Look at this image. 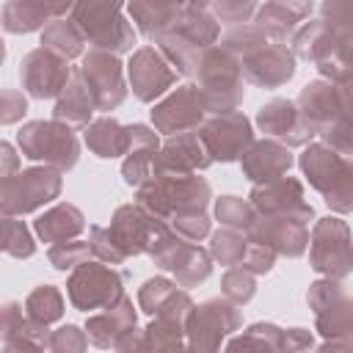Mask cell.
Here are the masks:
<instances>
[{"mask_svg":"<svg viewBox=\"0 0 353 353\" xmlns=\"http://www.w3.org/2000/svg\"><path fill=\"white\" fill-rule=\"evenodd\" d=\"M301 168L309 182L325 196V204L336 212L353 210V160L336 154L328 146H309L301 157Z\"/></svg>","mask_w":353,"mask_h":353,"instance_id":"obj_1","label":"cell"},{"mask_svg":"<svg viewBox=\"0 0 353 353\" xmlns=\"http://www.w3.org/2000/svg\"><path fill=\"white\" fill-rule=\"evenodd\" d=\"M201 85L199 91L204 94L207 110L215 113H229L234 110V105L243 99V83H240V63L234 61L232 52H226L223 47H210L196 69Z\"/></svg>","mask_w":353,"mask_h":353,"instance_id":"obj_2","label":"cell"},{"mask_svg":"<svg viewBox=\"0 0 353 353\" xmlns=\"http://www.w3.org/2000/svg\"><path fill=\"white\" fill-rule=\"evenodd\" d=\"M72 22L80 28L83 39L94 44V50L124 52L135 44V33L116 3H80L72 8Z\"/></svg>","mask_w":353,"mask_h":353,"instance_id":"obj_3","label":"cell"},{"mask_svg":"<svg viewBox=\"0 0 353 353\" xmlns=\"http://www.w3.org/2000/svg\"><path fill=\"white\" fill-rule=\"evenodd\" d=\"M19 149L30 160H44L58 171L77 163V138L63 121H33L19 130Z\"/></svg>","mask_w":353,"mask_h":353,"instance_id":"obj_4","label":"cell"},{"mask_svg":"<svg viewBox=\"0 0 353 353\" xmlns=\"http://www.w3.org/2000/svg\"><path fill=\"white\" fill-rule=\"evenodd\" d=\"M69 298L77 309L94 312V309H110L116 306L121 295V276L99 262H83L74 268L69 279Z\"/></svg>","mask_w":353,"mask_h":353,"instance_id":"obj_5","label":"cell"},{"mask_svg":"<svg viewBox=\"0 0 353 353\" xmlns=\"http://www.w3.org/2000/svg\"><path fill=\"white\" fill-rule=\"evenodd\" d=\"M312 268L328 279H342L353 270L350 232L339 218H323L312 234Z\"/></svg>","mask_w":353,"mask_h":353,"instance_id":"obj_6","label":"cell"},{"mask_svg":"<svg viewBox=\"0 0 353 353\" xmlns=\"http://www.w3.org/2000/svg\"><path fill=\"white\" fill-rule=\"evenodd\" d=\"M61 193V176L55 168H30L17 176L3 179V212H30L47 201H52Z\"/></svg>","mask_w":353,"mask_h":353,"instance_id":"obj_7","label":"cell"},{"mask_svg":"<svg viewBox=\"0 0 353 353\" xmlns=\"http://www.w3.org/2000/svg\"><path fill=\"white\" fill-rule=\"evenodd\" d=\"M240 325V312L226 301H207L188 317V350L218 353L221 339Z\"/></svg>","mask_w":353,"mask_h":353,"instance_id":"obj_8","label":"cell"},{"mask_svg":"<svg viewBox=\"0 0 353 353\" xmlns=\"http://www.w3.org/2000/svg\"><path fill=\"white\" fill-rule=\"evenodd\" d=\"M163 229H165V223L160 218H154L152 212H146L141 204H127L113 215L108 234H110L113 245L119 248V254L127 259L130 254L149 251Z\"/></svg>","mask_w":353,"mask_h":353,"instance_id":"obj_9","label":"cell"},{"mask_svg":"<svg viewBox=\"0 0 353 353\" xmlns=\"http://www.w3.org/2000/svg\"><path fill=\"white\" fill-rule=\"evenodd\" d=\"M94 105L99 110H113L127 88H124V80H121V63L116 61V55L110 52H102V50H91L85 58H83V66L77 69Z\"/></svg>","mask_w":353,"mask_h":353,"instance_id":"obj_10","label":"cell"},{"mask_svg":"<svg viewBox=\"0 0 353 353\" xmlns=\"http://www.w3.org/2000/svg\"><path fill=\"white\" fill-rule=\"evenodd\" d=\"M19 74H22V85L39 99H50V97L63 94L69 80H72L66 58H61V55H55L52 50H44V47L25 55Z\"/></svg>","mask_w":353,"mask_h":353,"instance_id":"obj_11","label":"cell"},{"mask_svg":"<svg viewBox=\"0 0 353 353\" xmlns=\"http://www.w3.org/2000/svg\"><path fill=\"white\" fill-rule=\"evenodd\" d=\"M201 138L212 154V160H237L248 152L254 135H251V124L243 113L237 110H229V113H218L212 116L204 130H201Z\"/></svg>","mask_w":353,"mask_h":353,"instance_id":"obj_12","label":"cell"},{"mask_svg":"<svg viewBox=\"0 0 353 353\" xmlns=\"http://www.w3.org/2000/svg\"><path fill=\"white\" fill-rule=\"evenodd\" d=\"M212 154L201 132H182L165 141L163 152L154 154V176H190L196 168H207Z\"/></svg>","mask_w":353,"mask_h":353,"instance_id":"obj_13","label":"cell"},{"mask_svg":"<svg viewBox=\"0 0 353 353\" xmlns=\"http://www.w3.org/2000/svg\"><path fill=\"white\" fill-rule=\"evenodd\" d=\"M306 223H309L306 218H295V215H265L248 229V234H251V243L265 245L273 254L301 256L303 248L309 245Z\"/></svg>","mask_w":353,"mask_h":353,"instance_id":"obj_14","label":"cell"},{"mask_svg":"<svg viewBox=\"0 0 353 353\" xmlns=\"http://www.w3.org/2000/svg\"><path fill=\"white\" fill-rule=\"evenodd\" d=\"M309 303L314 306L317 328L325 336H342L353 331V298L334 281H317L309 290Z\"/></svg>","mask_w":353,"mask_h":353,"instance_id":"obj_15","label":"cell"},{"mask_svg":"<svg viewBox=\"0 0 353 353\" xmlns=\"http://www.w3.org/2000/svg\"><path fill=\"white\" fill-rule=\"evenodd\" d=\"M204 113H207V102H204V94L199 91V85H182V88H176V94H171L165 102H160L152 110V121L160 132L182 135L190 127H199Z\"/></svg>","mask_w":353,"mask_h":353,"instance_id":"obj_16","label":"cell"},{"mask_svg":"<svg viewBox=\"0 0 353 353\" xmlns=\"http://www.w3.org/2000/svg\"><path fill=\"white\" fill-rule=\"evenodd\" d=\"M240 69L245 72V77L254 85L279 88L281 83H287L295 74V58L287 50V44L268 41V44L251 50L248 55H243L240 58Z\"/></svg>","mask_w":353,"mask_h":353,"instance_id":"obj_17","label":"cell"},{"mask_svg":"<svg viewBox=\"0 0 353 353\" xmlns=\"http://www.w3.org/2000/svg\"><path fill=\"white\" fill-rule=\"evenodd\" d=\"M174 69L154 47H141L130 61V83L141 102H152L174 83Z\"/></svg>","mask_w":353,"mask_h":353,"instance_id":"obj_18","label":"cell"},{"mask_svg":"<svg viewBox=\"0 0 353 353\" xmlns=\"http://www.w3.org/2000/svg\"><path fill=\"white\" fill-rule=\"evenodd\" d=\"M251 207L262 215H295V218H312V207L303 204L301 182L295 179H273L251 190Z\"/></svg>","mask_w":353,"mask_h":353,"instance_id":"obj_19","label":"cell"},{"mask_svg":"<svg viewBox=\"0 0 353 353\" xmlns=\"http://www.w3.org/2000/svg\"><path fill=\"white\" fill-rule=\"evenodd\" d=\"M298 113H301V124L312 132V135H323L334 121H339V94L336 85L331 83H312L301 91L298 97Z\"/></svg>","mask_w":353,"mask_h":353,"instance_id":"obj_20","label":"cell"},{"mask_svg":"<svg viewBox=\"0 0 353 353\" xmlns=\"http://www.w3.org/2000/svg\"><path fill=\"white\" fill-rule=\"evenodd\" d=\"M256 124L262 127V132L273 135V138H281L292 146L298 143H306L312 138V132L301 124V113H298V105L290 102V99H273L268 102L259 116H256Z\"/></svg>","mask_w":353,"mask_h":353,"instance_id":"obj_21","label":"cell"},{"mask_svg":"<svg viewBox=\"0 0 353 353\" xmlns=\"http://www.w3.org/2000/svg\"><path fill=\"white\" fill-rule=\"evenodd\" d=\"M292 165V154L287 146L276 141H259L251 143L243 154V171L251 182H273L281 179V174Z\"/></svg>","mask_w":353,"mask_h":353,"instance_id":"obj_22","label":"cell"},{"mask_svg":"<svg viewBox=\"0 0 353 353\" xmlns=\"http://www.w3.org/2000/svg\"><path fill=\"white\" fill-rule=\"evenodd\" d=\"M312 14V3H268L259 8L254 25L276 44L295 33V25Z\"/></svg>","mask_w":353,"mask_h":353,"instance_id":"obj_23","label":"cell"},{"mask_svg":"<svg viewBox=\"0 0 353 353\" xmlns=\"http://www.w3.org/2000/svg\"><path fill=\"white\" fill-rule=\"evenodd\" d=\"M135 325V309H132V301L121 298L116 306L94 314L88 320V339L97 345V347H110V342L116 345V339Z\"/></svg>","mask_w":353,"mask_h":353,"instance_id":"obj_24","label":"cell"},{"mask_svg":"<svg viewBox=\"0 0 353 353\" xmlns=\"http://www.w3.org/2000/svg\"><path fill=\"white\" fill-rule=\"evenodd\" d=\"M69 6H47V3H6L3 6V25L8 33H25L39 25H50L66 14Z\"/></svg>","mask_w":353,"mask_h":353,"instance_id":"obj_25","label":"cell"},{"mask_svg":"<svg viewBox=\"0 0 353 353\" xmlns=\"http://www.w3.org/2000/svg\"><path fill=\"white\" fill-rule=\"evenodd\" d=\"M85 143L99 157H119L132 152L130 127H121L116 119H99L85 130Z\"/></svg>","mask_w":353,"mask_h":353,"instance_id":"obj_26","label":"cell"},{"mask_svg":"<svg viewBox=\"0 0 353 353\" xmlns=\"http://www.w3.org/2000/svg\"><path fill=\"white\" fill-rule=\"evenodd\" d=\"M83 229H85L83 215H80V210L72 207V204H58V207H52L50 212H44V215L36 221V234H39L44 243H52V245L72 240V237L80 234Z\"/></svg>","mask_w":353,"mask_h":353,"instance_id":"obj_27","label":"cell"},{"mask_svg":"<svg viewBox=\"0 0 353 353\" xmlns=\"http://www.w3.org/2000/svg\"><path fill=\"white\" fill-rule=\"evenodd\" d=\"M185 6H165V3H132L130 14L135 17L141 33L146 39H163L165 33H171L182 17Z\"/></svg>","mask_w":353,"mask_h":353,"instance_id":"obj_28","label":"cell"},{"mask_svg":"<svg viewBox=\"0 0 353 353\" xmlns=\"http://www.w3.org/2000/svg\"><path fill=\"white\" fill-rule=\"evenodd\" d=\"M94 108L97 105H94L88 88H85L80 72H74L72 80H69V85H66V91L61 94V99L55 105V121H63V124H85Z\"/></svg>","mask_w":353,"mask_h":353,"instance_id":"obj_29","label":"cell"},{"mask_svg":"<svg viewBox=\"0 0 353 353\" xmlns=\"http://www.w3.org/2000/svg\"><path fill=\"white\" fill-rule=\"evenodd\" d=\"M83 33H80V28L69 19H55V22H50L47 28H44V33H41V47L44 50H52L55 55H61V58H74V55H80L83 52Z\"/></svg>","mask_w":353,"mask_h":353,"instance_id":"obj_30","label":"cell"},{"mask_svg":"<svg viewBox=\"0 0 353 353\" xmlns=\"http://www.w3.org/2000/svg\"><path fill=\"white\" fill-rule=\"evenodd\" d=\"M279 339H281V331L276 325L256 323L243 336L232 339L226 353H279Z\"/></svg>","mask_w":353,"mask_h":353,"instance_id":"obj_31","label":"cell"},{"mask_svg":"<svg viewBox=\"0 0 353 353\" xmlns=\"http://www.w3.org/2000/svg\"><path fill=\"white\" fill-rule=\"evenodd\" d=\"M25 314L39 323V325H47L52 320H58L63 314V298L61 292L52 287V284H44L39 290H33L28 295V303H25Z\"/></svg>","mask_w":353,"mask_h":353,"instance_id":"obj_32","label":"cell"},{"mask_svg":"<svg viewBox=\"0 0 353 353\" xmlns=\"http://www.w3.org/2000/svg\"><path fill=\"white\" fill-rule=\"evenodd\" d=\"M212 265H210V256L199 248V245H188L185 254L179 256V262L174 265V276L182 287H193L199 281H204L210 276Z\"/></svg>","mask_w":353,"mask_h":353,"instance_id":"obj_33","label":"cell"},{"mask_svg":"<svg viewBox=\"0 0 353 353\" xmlns=\"http://www.w3.org/2000/svg\"><path fill=\"white\" fill-rule=\"evenodd\" d=\"M254 207L251 204H245L243 199H237V196H223L218 204H215V215H218V221L223 223V226H229V229H251L254 223H256V218H254Z\"/></svg>","mask_w":353,"mask_h":353,"instance_id":"obj_34","label":"cell"},{"mask_svg":"<svg viewBox=\"0 0 353 353\" xmlns=\"http://www.w3.org/2000/svg\"><path fill=\"white\" fill-rule=\"evenodd\" d=\"M245 254H248V243L243 240L240 232L223 229V232H218V234L212 237V256H215L221 265L237 268V265L245 259Z\"/></svg>","mask_w":353,"mask_h":353,"instance_id":"obj_35","label":"cell"},{"mask_svg":"<svg viewBox=\"0 0 353 353\" xmlns=\"http://www.w3.org/2000/svg\"><path fill=\"white\" fill-rule=\"evenodd\" d=\"M3 248H6V254H11V256H30L33 251H36V245H33V240H30V234H28V229H25V223L22 221H17V218H11V215H6V223H3Z\"/></svg>","mask_w":353,"mask_h":353,"instance_id":"obj_36","label":"cell"},{"mask_svg":"<svg viewBox=\"0 0 353 353\" xmlns=\"http://www.w3.org/2000/svg\"><path fill=\"white\" fill-rule=\"evenodd\" d=\"M85 347H88V334H83L74 325H63L55 334H50V339H47L50 353H83Z\"/></svg>","mask_w":353,"mask_h":353,"instance_id":"obj_37","label":"cell"},{"mask_svg":"<svg viewBox=\"0 0 353 353\" xmlns=\"http://www.w3.org/2000/svg\"><path fill=\"white\" fill-rule=\"evenodd\" d=\"M88 251H91V245H88V243H80V240L58 243V245L50 248V262H52L55 268H61V270H66V268H80V265L85 262Z\"/></svg>","mask_w":353,"mask_h":353,"instance_id":"obj_38","label":"cell"},{"mask_svg":"<svg viewBox=\"0 0 353 353\" xmlns=\"http://www.w3.org/2000/svg\"><path fill=\"white\" fill-rule=\"evenodd\" d=\"M223 295L232 298L234 303L251 301V295H254V273H248L243 265L240 268H232L223 276Z\"/></svg>","mask_w":353,"mask_h":353,"instance_id":"obj_39","label":"cell"},{"mask_svg":"<svg viewBox=\"0 0 353 353\" xmlns=\"http://www.w3.org/2000/svg\"><path fill=\"white\" fill-rule=\"evenodd\" d=\"M323 135H325V141H328V149H334L336 154L353 160V124H347V121H334Z\"/></svg>","mask_w":353,"mask_h":353,"instance_id":"obj_40","label":"cell"},{"mask_svg":"<svg viewBox=\"0 0 353 353\" xmlns=\"http://www.w3.org/2000/svg\"><path fill=\"white\" fill-rule=\"evenodd\" d=\"M273 259H276V254H273L270 248L251 243V245H248V254H245V259H243V268H245L248 273H268V270L273 268Z\"/></svg>","mask_w":353,"mask_h":353,"instance_id":"obj_41","label":"cell"},{"mask_svg":"<svg viewBox=\"0 0 353 353\" xmlns=\"http://www.w3.org/2000/svg\"><path fill=\"white\" fill-rule=\"evenodd\" d=\"M312 350V334L303 328H290L281 331L279 339V353H309Z\"/></svg>","mask_w":353,"mask_h":353,"instance_id":"obj_42","label":"cell"},{"mask_svg":"<svg viewBox=\"0 0 353 353\" xmlns=\"http://www.w3.org/2000/svg\"><path fill=\"white\" fill-rule=\"evenodd\" d=\"M210 11H215V19L221 22H245L256 8L251 3H221V6H210Z\"/></svg>","mask_w":353,"mask_h":353,"instance_id":"obj_43","label":"cell"},{"mask_svg":"<svg viewBox=\"0 0 353 353\" xmlns=\"http://www.w3.org/2000/svg\"><path fill=\"white\" fill-rule=\"evenodd\" d=\"M116 353H149V334H141L135 325L116 339Z\"/></svg>","mask_w":353,"mask_h":353,"instance_id":"obj_44","label":"cell"},{"mask_svg":"<svg viewBox=\"0 0 353 353\" xmlns=\"http://www.w3.org/2000/svg\"><path fill=\"white\" fill-rule=\"evenodd\" d=\"M336 94H339V121L353 124V72L336 80Z\"/></svg>","mask_w":353,"mask_h":353,"instance_id":"obj_45","label":"cell"},{"mask_svg":"<svg viewBox=\"0 0 353 353\" xmlns=\"http://www.w3.org/2000/svg\"><path fill=\"white\" fill-rule=\"evenodd\" d=\"M25 97L19 94V91H3V121L6 124H11V121H17L22 113H25Z\"/></svg>","mask_w":353,"mask_h":353,"instance_id":"obj_46","label":"cell"},{"mask_svg":"<svg viewBox=\"0 0 353 353\" xmlns=\"http://www.w3.org/2000/svg\"><path fill=\"white\" fill-rule=\"evenodd\" d=\"M317 353H353V331L350 334H342V336H334Z\"/></svg>","mask_w":353,"mask_h":353,"instance_id":"obj_47","label":"cell"}]
</instances>
